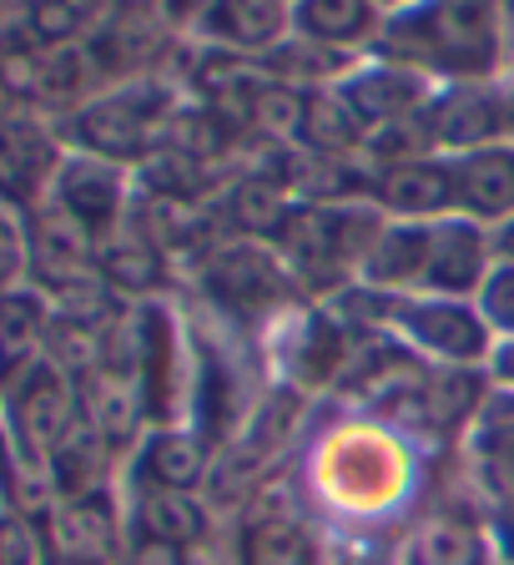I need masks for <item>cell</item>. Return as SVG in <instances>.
Instances as JSON below:
<instances>
[{
	"label": "cell",
	"instance_id": "1",
	"mask_svg": "<svg viewBox=\"0 0 514 565\" xmlns=\"http://www.w3.org/2000/svg\"><path fill=\"white\" fill-rule=\"evenodd\" d=\"M433 445L374 414L333 409L303 435L298 484L328 535L404 541L419 515L424 459Z\"/></svg>",
	"mask_w": 514,
	"mask_h": 565
},
{
	"label": "cell",
	"instance_id": "2",
	"mask_svg": "<svg viewBox=\"0 0 514 565\" xmlns=\"http://www.w3.org/2000/svg\"><path fill=\"white\" fill-rule=\"evenodd\" d=\"M374 56L419 71L433 86L504 82V0H424L384 25Z\"/></svg>",
	"mask_w": 514,
	"mask_h": 565
},
{
	"label": "cell",
	"instance_id": "3",
	"mask_svg": "<svg viewBox=\"0 0 514 565\" xmlns=\"http://www.w3.org/2000/svg\"><path fill=\"white\" fill-rule=\"evenodd\" d=\"M188 102L182 86L172 76H137V82H111L82 102L76 111L56 121L66 152L82 157H101V162H117L127 172H137L147 157H157L167 147V131H172L176 106Z\"/></svg>",
	"mask_w": 514,
	"mask_h": 565
},
{
	"label": "cell",
	"instance_id": "4",
	"mask_svg": "<svg viewBox=\"0 0 514 565\" xmlns=\"http://www.w3.org/2000/svg\"><path fill=\"white\" fill-rule=\"evenodd\" d=\"M384 223L388 217L368 198L298 202V212L288 217V227L272 247H278L288 278L298 282V294L308 303H328L349 282H358V268L374 237L384 233Z\"/></svg>",
	"mask_w": 514,
	"mask_h": 565
},
{
	"label": "cell",
	"instance_id": "5",
	"mask_svg": "<svg viewBox=\"0 0 514 565\" xmlns=\"http://www.w3.org/2000/svg\"><path fill=\"white\" fill-rule=\"evenodd\" d=\"M197 288L227 323H237L247 333H263V339L303 303L298 282L282 268L278 247L257 243V237H233V233H223L197 258Z\"/></svg>",
	"mask_w": 514,
	"mask_h": 565
},
{
	"label": "cell",
	"instance_id": "6",
	"mask_svg": "<svg viewBox=\"0 0 514 565\" xmlns=\"http://www.w3.org/2000/svg\"><path fill=\"white\" fill-rule=\"evenodd\" d=\"M233 565H323L328 530L318 525L303 484L292 475H268L233 510V535H227Z\"/></svg>",
	"mask_w": 514,
	"mask_h": 565
},
{
	"label": "cell",
	"instance_id": "7",
	"mask_svg": "<svg viewBox=\"0 0 514 565\" xmlns=\"http://www.w3.org/2000/svg\"><path fill=\"white\" fill-rule=\"evenodd\" d=\"M82 384L61 369L51 353H41L31 369L11 379V404H6V435L15 445V459L46 475L51 455L82 429Z\"/></svg>",
	"mask_w": 514,
	"mask_h": 565
},
{
	"label": "cell",
	"instance_id": "8",
	"mask_svg": "<svg viewBox=\"0 0 514 565\" xmlns=\"http://www.w3.org/2000/svg\"><path fill=\"white\" fill-rule=\"evenodd\" d=\"M384 333H394L404 349H414L429 369H484L494 349L490 323L469 298L404 294L388 303Z\"/></svg>",
	"mask_w": 514,
	"mask_h": 565
},
{
	"label": "cell",
	"instance_id": "9",
	"mask_svg": "<svg viewBox=\"0 0 514 565\" xmlns=\"http://www.w3.org/2000/svg\"><path fill=\"white\" fill-rule=\"evenodd\" d=\"M358 329H349L333 303H298L278 329L268 333V359H272V379L298 394H333L353 359Z\"/></svg>",
	"mask_w": 514,
	"mask_h": 565
},
{
	"label": "cell",
	"instance_id": "10",
	"mask_svg": "<svg viewBox=\"0 0 514 565\" xmlns=\"http://www.w3.org/2000/svg\"><path fill=\"white\" fill-rule=\"evenodd\" d=\"M101 66H96L92 46H35V41H15L0 61V86L15 102L35 106V111H56V121L66 111H76L82 102H92L101 92Z\"/></svg>",
	"mask_w": 514,
	"mask_h": 565
},
{
	"label": "cell",
	"instance_id": "11",
	"mask_svg": "<svg viewBox=\"0 0 514 565\" xmlns=\"http://www.w3.org/2000/svg\"><path fill=\"white\" fill-rule=\"evenodd\" d=\"M398 565H500L490 510L469 490L424 505L398 541Z\"/></svg>",
	"mask_w": 514,
	"mask_h": 565
},
{
	"label": "cell",
	"instance_id": "12",
	"mask_svg": "<svg viewBox=\"0 0 514 565\" xmlns=\"http://www.w3.org/2000/svg\"><path fill=\"white\" fill-rule=\"evenodd\" d=\"M46 202H56L71 223L101 247L131 223V207H137V177L117 162H101V157L66 152V162H61V172H56V188H51Z\"/></svg>",
	"mask_w": 514,
	"mask_h": 565
},
{
	"label": "cell",
	"instance_id": "13",
	"mask_svg": "<svg viewBox=\"0 0 514 565\" xmlns=\"http://www.w3.org/2000/svg\"><path fill=\"white\" fill-rule=\"evenodd\" d=\"M429 131L439 157H464L514 137L510 82H454L439 86L429 102Z\"/></svg>",
	"mask_w": 514,
	"mask_h": 565
},
{
	"label": "cell",
	"instance_id": "14",
	"mask_svg": "<svg viewBox=\"0 0 514 565\" xmlns=\"http://www.w3.org/2000/svg\"><path fill=\"white\" fill-rule=\"evenodd\" d=\"M66 162V141L56 121L41 117H0V207L35 212L56 188V172Z\"/></svg>",
	"mask_w": 514,
	"mask_h": 565
},
{
	"label": "cell",
	"instance_id": "15",
	"mask_svg": "<svg viewBox=\"0 0 514 565\" xmlns=\"http://www.w3.org/2000/svg\"><path fill=\"white\" fill-rule=\"evenodd\" d=\"M459 459L469 475V494L490 515H514V394L490 388L484 409L459 439Z\"/></svg>",
	"mask_w": 514,
	"mask_h": 565
},
{
	"label": "cell",
	"instance_id": "16",
	"mask_svg": "<svg viewBox=\"0 0 514 565\" xmlns=\"http://www.w3.org/2000/svg\"><path fill=\"white\" fill-rule=\"evenodd\" d=\"M51 555H86V561H121L127 551V500L111 484L82 494H56L41 520Z\"/></svg>",
	"mask_w": 514,
	"mask_h": 565
},
{
	"label": "cell",
	"instance_id": "17",
	"mask_svg": "<svg viewBox=\"0 0 514 565\" xmlns=\"http://www.w3.org/2000/svg\"><path fill=\"white\" fill-rule=\"evenodd\" d=\"M333 92L343 96V106L358 117L363 137H368V131H378V127H394V121H404V117L429 111L439 86L388 56H363L343 71V82L333 86Z\"/></svg>",
	"mask_w": 514,
	"mask_h": 565
},
{
	"label": "cell",
	"instance_id": "18",
	"mask_svg": "<svg viewBox=\"0 0 514 565\" xmlns=\"http://www.w3.org/2000/svg\"><path fill=\"white\" fill-rule=\"evenodd\" d=\"M212 459H217V449H212L192 424H152V429L131 445L127 490H192V494H207Z\"/></svg>",
	"mask_w": 514,
	"mask_h": 565
},
{
	"label": "cell",
	"instance_id": "19",
	"mask_svg": "<svg viewBox=\"0 0 514 565\" xmlns=\"http://www.w3.org/2000/svg\"><path fill=\"white\" fill-rule=\"evenodd\" d=\"M363 198L394 223H439L454 212V167H449V157L374 167Z\"/></svg>",
	"mask_w": 514,
	"mask_h": 565
},
{
	"label": "cell",
	"instance_id": "20",
	"mask_svg": "<svg viewBox=\"0 0 514 565\" xmlns=\"http://www.w3.org/2000/svg\"><path fill=\"white\" fill-rule=\"evenodd\" d=\"M494 268V233L480 223H469L459 212L439 217L429 237V268H424V288L419 294L433 298H469L480 294V282Z\"/></svg>",
	"mask_w": 514,
	"mask_h": 565
},
{
	"label": "cell",
	"instance_id": "21",
	"mask_svg": "<svg viewBox=\"0 0 514 565\" xmlns=\"http://www.w3.org/2000/svg\"><path fill=\"white\" fill-rule=\"evenodd\" d=\"M176 46L182 41L162 21V11H141V15H111L101 25V35L92 41V56L101 66L106 86H111V82H137V76H167L162 61Z\"/></svg>",
	"mask_w": 514,
	"mask_h": 565
},
{
	"label": "cell",
	"instance_id": "22",
	"mask_svg": "<svg viewBox=\"0 0 514 565\" xmlns=\"http://www.w3.org/2000/svg\"><path fill=\"white\" fill-rule=\"evenodd\" d=\"M292 41L288 0H217V11L197 31V46L233 51L247 61H272Z\"/></svg>",
	"mask_w": 514,
	"mask_h": 565
},
{
	"label": "cell",
	"instance_id": "23",
	"mask_svg": "<svg viewBox=\"0 0 514 565\" xmlns=\"http://www.w3.org/2000/svg\"><path fill=\"white\" fill-rule=\"evenodd\" d=\"M384 25L388 15L374 0H292V35L349 61L374 56Z\"/></svg>",
	"mask_w": 514,
	"mask_h": 565
},
{
	"label": "cell",
	"instance_id": "24",
	"mask_svg": "<svg viewBox=\"0 0 514 565\" xmlns=\"http://www.w3.org/2000/svg\"><path fill=\"white\" fill-rule=\"evenodd\" d=\"M127 530L141 541L207 551L217 535V510L207 494L192 490H127Z\"/></svg>",
	"mask_w": 514,
	"mask_h": 565
},
{
	"label": "cell",
	"instance_id": "25",
	"mask_svg": "<svg viewBox=\"0 0 514 565\" xmlns=\"http://www.w3.org/2000/svg\"><path fill=\"white\" fill-rule=\"evenodd\" d=\"M454 167V212L480 227H504L514 217V137L449 157Z\"/></svg>",
	"mask_w": 514,
	"mask_h": 565
},
{
	"label": "cell",
	"instance_id": "26",
	"mask_svg": "<svg viewBox=\"0 0 514 565\" xmlns=\"http://www.w3.org/2000/svg\"><path fill=\"white\" fill-rule=\"evenodd\" d=\"M429 237H433V223H394L388 217L384 233L374 237L368 258L358 268V282L363 288H378V294H419L424 288V268H429Z\"/></svg>",
	"mask_w": 514,
	"mask_h": 565
},
{
	"label": "cell",
	"instance_id": "27",
	"mask_svg": "<svg viewBox=\"0 0 514 565\" xmlns=\"http://www.w3.org/2000/svg\"><path fill=\"white\" fill-rule=\"evenodd\" d=\"M167 263L172 258H167L157 243H147L131 223L121 227L111 243L96 247V273H101V282L117 298H131V303H152V298L162 294Z\"/></svg>",
	"mask_w": 514,
	"mask_h": 565
},
{
	"label": "cell",
	"instance_id": "28",
	"mask_svg": "<svg viewBox=\"0 0 514 565\" xmlns=\"http://www.w3.org/2000/svg\"><path fill=\"white\" fill-rule=\"evenodd\" d=\"M21 41L35 46H92L111 21V0H25Z\"/></svg>",
	"mask_w": 514,
	"mask_h": 565
},
{
	"label": "cell",
	"instance_id": "29",
	"mask_svg": "<svg viewBox=\"0 0 514 565\" xmlns=\"http://www.w3.org/2000/svg\"><path fill=\"white\" fill-rule=\"evenodd\" d=\"M51 545L41 520H31L25 510H0V565H46Z\"/></svg>",
	"mask_w": 514,
	"mask_h": 565
},
{
	"label": "cell",
	"instance_id": "30",
	"mask_svg": "<svg viewBox=\"0 0 514 565\" xmlns=\"http://www.w3.org/2000/svg\"><path fill=\"white\" fill-rule=\"evenodd\" d=\"M474 308H480V318L490 323L494 339H514V263L494 258L490 278L474 294Z\"/></svg>",
	"mask_w": 514,
	"mask_h": 565
},
{
	"label": "cell",
	"instance_id": "31",
	"mask_svg": "<svg viewBox=\"0 0 514 565\" xmlns=\"http://www.w3.org/2000/svg\"><path fill=\"white\" fill-rule=\"evenodd\" d=\"M31 278V237H25V217L11 207H0V294H11Z\"/></svg>",
	"mask_w": 514,
	"mask_h": 565
},
{
	"label": "cell",
	"instance_id": "32",
	"mask_svg": "<svg viewBox=\"0 0 514 565\" xmlns=\"http://www.w3.org/2000/svg\"><path fill=\"white\" fill-rule=\"evenodd\" d=\"M323 565H398L394 541H349V535H328Z\"/></svg>",
	"mask_w": 514,
	"mask_h": 565
},
{
	"label": "cell",
	"instance_id": "33",
	"mask_svg": "<svg viewBox=\"0 0 514 565\" xmlns=\"http://www.w3.org/2000/svg\"><path fill=\"white\" fill-rule=\"evenodd\" d=\"M117 565H207L202 551H188V545H167V541H141V535H127V551H121Z\"/></svg>",
	"mask_w": 514,
	"mask_h": 565
},
{
	"label": "cell",
	"instance_id": "34",
	"mask_svg": "<svg viewBox=\"0 0 514 565\" xmlns=\"http://www.w3.org/2000/svg\"><path fill=\"white\" fill-rule=\"evenodd\" d=\"M157 11H162V21L176 31V41H197V31L207 25V15L217 11V0H162Z\"/></svg>",
	"mask_w": 514,
	"mask_h": 565
},
{
	"label": "cell",
	"instance_id": "35",
	"mask_svg": "<svg viewBox=\"0 0 514 565\" xmlns=\"http://www.w3.org/2000/svg\"><path fill=\"white\" fill-rule=\"evenodd\" d=\"M484 379H490V388H500V394H514V339H494Z\"/></svg>",
	"mask_w": 514,
	"mask_h": 565
},
{
	"label": "cell",
	"instance_id": "36",
	"mask_svg": "<svg viewBox=\"0 0 514 565\" xmlns=\"http://www.w3.org/2000/svg\"><path fill=\"white\" fill-rule=\"evenodd\" d=\"M504 76H514V0H504Z\"/></svg>",
	"mask_w": 514,
	"mask_h": 565
},
{
	"label": "cell",
	"instance_id": "37",
	"mask_svg": "<svg viewBox=\"0 0 514 565\" xmlns=\"http://www.w3.org/2000/svg\"><path fill=\"white\" fill-rule=\"evenodd\" d=\"M494 258L514 263V217H510L504 227H494Z\"/></svg>",
	"mask_w": 514,
	"mask_h": 565
},
{
	"label": "cell",
	"instance_id": "38",
	"mask_svg": "<svg viewBox=\"0 0 514 565\" xmlns=\"http://www.w3.org/2000/svg\"><path fill=\"white\" fill-rule=\"evenodd\" d=\"M162 0H111V15H141V11H157Z\"/></svg>",
	"mask_w": 514,
	"mask_h": 565
},
{
	"label": "cell",
	"instance_id": "39",
	"mask_svg": "<svg viewBox=\"0 0 514 565\" xmlns=\"http://www.w3.org/2000/svg\"><path fill=\"white\" fill-rule=\"evenodd\" d=\"M378 11L388 15V21H394V15H404V11H414V6H424V0H374Z\"/></svg>",
	"mask_w": 514,
	"mask_h": 565
},
{
	"label": "cell",
	"instance_id": "40",
	"mask_svg": "<svg viewBox=\"0 0 514 565\" xmlns=\"http://www.w3.org/2000/svg\"><path fill=\"white\" fill-rule=\"evenodd\" d=\"M46 565H111V561H86V555H46Z\"/></svg>",
	"mask_w": 514,
	"mask_h": 565
},
{
	"label": "cell",
	"instance_id": "41",
	"mask_svg": "<svg viewBox=\"0 0 514 565\" xmlns=\"http://www.w3.org/2000/svg\"><path fill=\"white\" fill-rule=\"evenodd\" d=\"M25 11V0H0V21H6V15H21Z\"/></svg>",
	"mask_w": 514,
	"mask_h": 565
},
{
	"label": "cell",
	"instance_id": "42",
	"mask_svg": "<svg viewBox=\"0 0 514 565\" xmlns=\"http://www.w3.org/2000/svg\"><path fill=\"white\" fill-rule=\"evenodd\" d=\"M504 82H510V117H514V76H504Z\"/></svg>",
	"mask_w": 514,
	"mask_h": 565
},
{
	"label": "cell",
	"instance_id": "43",
	"mask_svg": "<svg viewBox=\"0 0 514 565\" xmlns=\"http://www.w3.org/2000/svg\"><path fill=\"white\" fill-rule=\"evenodd\" d=\"M288 6H292V0H288Z\"/></svg>",
	"mask_w": 514,
	"mask_h": 565
}]
</instances>
